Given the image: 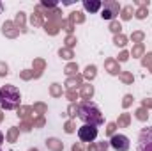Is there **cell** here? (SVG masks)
<instances>
[{
  "label": "cell",
  "instance_id": "5b68a950",
  "mask_svg": "<svg viewBox=\"0 0 152 151\" xmlns=\"http://www.w3.org/2000/svg\"><path fill=\"white\" fill-rule=\"evenodd\" d=\"M110 146H112L115 151H129L131 141H129V137H126L124 133H115L113 137L110 139Z\"/></svg>",
  "mask_w": 152,
  "mask_h": 151
},
{
  "label": "cell",
  "instance_id": "6da1fadb",
  "mask_svg": "<svg viewBox=\"0 0 152 151\" xmlns=\"http://www.w3.org/2000/svg\"><path fill=\"white\" fill-rule=\"evenodd\" d=\"M78 117L83 124H88V126H101L104 123V115L101 112V109L94 103V101H80L78 103Z\"/></svg>",
  "mask_w": 152,
  "mask_h": 151
},
{
  "label": "cell",
  "instance_id": "ba28073f",
  "mask_svg": "<svg viewBox=\"0 0 152 151\" xmlns=\"http://www.w3.org/2000/svg\"><path fill=\"white\" fill-rule=\"evenodd\" d=\"M2 144H4V133L0 132V148H2Z\"/></svg>",
  "mask_w": 152,
  "mask_h": 151
},
{
  "label": "cell",
  "instance_id": "3957f363",
  "mask_svg": "<svg viewBox=\"0 0 152 151\" xmlns=\"http://www.w3.org/2000/svg\"><path fill=\"white\" fill-rule=\"evenodd\" d=\"M136 151H152V126H147L140 132Z\"/></svg>",
  "mask_w": 152,
  "mask_h": 151
},
{
  "label": "cell",
  "instance_id": "7a4b0ae2",
  "mask_svg": "<svg viewBox=\"0 0 152 151\" xmlns=\"http://www.w3.org/2000/svg\"><path fill=\"white\" fill-rule=\"evenodd\" d=\"M21 94L16 85H2L0 87V109L4 110H14L20 107Z\"/></svg>",
  "mask_w": 152,
  "mask_h": 151
},
{
  "label": "cell",
  "instance_id": "9c48e42d",
  "mask_svg": "<svg viewBox=\"0 0 152 151\" xmlns=\"http://www.w3.org/2000/svg\"><path fill=\"white\" fill-rule=\"evenodd\" d=\"M0 11H2V2H0Z\"/></svg>",
  "mask_w": 152,
  "mask_h": 151
},
{
  "label": "cell",
  "instance_id": "8992f818",
  "mask_svg": "<svg viewBox=\"0 0 152 151\" xmlns=\"http://www.w3.org/2000/svg\"><path fill=\"white\" fill-rule=\"evenodd\" d=\"M78 137L80 141L83 142H94L97 139V128L96 126H88V124H83L78 128Z\"/></svg>",
  "mask_w": 152,
  "mask_h": 151
},
{
  "label": "cell",
  "instance_id": "277c9868",
  "mask_svg": "<svg viewBox=\"0 0 152 151\" xmlns=\"http://www.w3.org/2000/svg\"><path fill=\"white\" fill-rule=\"evenodd\" d=\"M120 13V4L115 0H104L101 7V18L103 20H113L115 16Z\"/></svg>",
  "mask_w": 152,
  "mask_h": 151
},
{
  "label": "cell",
  "instance_id": "52a82bcc",
  "mask_svg": "<svg viewBox=\"0 0 152 151\" xmlns=\"http://www.w3.org/2000/svg\"><path fill=\"white\" fill-rule=\"evenodd\" d=\"M83 7L88 13H97V11H101L103 2L101 0H83Z\"/></svg>",
  "mask_w": 152,
  "mask_h": 151
}]
</instances>
